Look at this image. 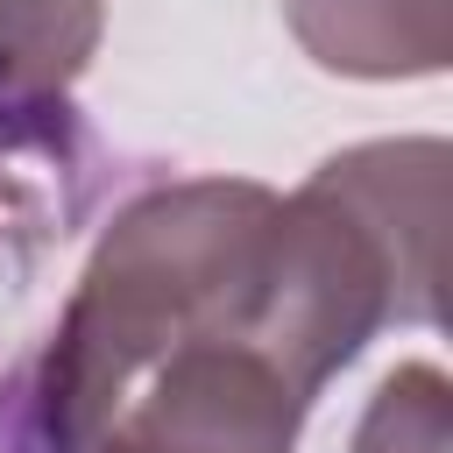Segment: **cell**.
I'll list each match as a JSON object with an SVG mask.
<instances>
[{
  "label": "cell",
  "mask_w": 453,
  "mask_h": 453,
  "mask_svg": "<svg viewBox=\"0 0 453 453\" xmlns=\"http://www.w3.org/2000/svg\"><path fill=\"white\" fill-rule=\"evenodd\" d=\"M276 212L283 198L262 184L198 177L163 184L113 219L42 368V418L64 453H85L99 425L127 403V389L156 375L170 354L184 347L255 354Z\"/></svg>",
  "instance_id": "1"
},
{
  "label": "cell",
  "mask_w": 453,
  "mask_h": 453,
  "mask_svg": "<svg viewBox=\"0 0 453 453\" xmlns=\"http://www.w3.org/2000/svg\"><path fill=\"white\" fill-rule=\"evenodd\" d=\"M99 0H0V92H64L99 50Z\"/></svg>",
  "instance_id": "3"
},
{
  "label": "cell",
  "mask_w": 453,
  "mask_h": 453,
  "mask_svg": "<svg viewBox=\"0 0 453 453\" xmlns=\"http://www.w3.org/2000/svg\"><path fill=\"white\" fill-rule=\"evenodd\" d=\"M290 35L347 78H425L453 50V0H283Z\"/></svg>",
  "instance_id": "2"
},
{
  "label": "cell",
  "mask_w": 453,
  "mask_h": 453,
  "mask_svg": "<svg viewBox=\"0 0 453 453\" xmlns=\"http://www.w3.org/2000/svg\"><path fill=\"white\" fill-rule=\"evenodd\" d=\"M354 453H453V403L432 361H403L361 411Z\"/></svg>",
  "instance_id": "4"
}]
</instances>
